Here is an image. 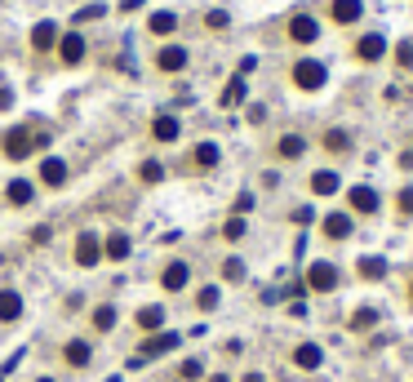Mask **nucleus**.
<instances>
[{
  "mask_svg": "<svg viewBox=\"0 0 413 382\" xmlns=\"http://www.w3.org/2000/svg\"><path fill=\"white\" fill-rule=\"evenodd\" d=\"M36 147H45V134L36 138V134H31V129H23V125L5 134V156H9V160H27Z\"/></svg>",
  "mask_w": 413,
  "mask_h": 382,
  "instance_id": "obj_1",
  "label": "nucleus"
},
{
  "mask_svg": "<svg viewBox=\"0 0 413 382\" xmlns=\"http://www.w3.org/2000/svg\"><path fill=\"white\" fill-rule=\"evenodd\" d=\"M324 80H329V72H324V62H316V58H302L298 67H293V85L307 89V94L324 89Z\"/></svg>",
  "mask_w": 413,
  "mask_h": 382,
  "instance_id": "obj_2",
  "label": "nucleus"
},
{
  "mask_svg": "<svg viewBox=\"0 0 413 382\" xmlns=\"http://www.w3.org/2000/svg\"><path fill=\"white\" fill-rule=\"evenodd\" d=\"M307 285L316 293L338 289V267H334V262H311V267H307Z\"/></svg>",
  "mask_w": 413,
  "mask_h": 382,
  "instance_id": "obj_3",
  "label": "nucleus"
},
{
  "mask_svg": "<svg viewBox=\"0 0 413 382\" xmlns=\"http://www.w3.org/2000/svg\"><path fill=\"white\" fill-rule=\"evenodd\" d=\"M98 258H103V240H98L94 231H80V240H76V262H80V267H98Z\"/></svg>",
  "mask_w": 413,
  "mask_h": 382,
  "instance_id": "obj_4",
  "label": "nucleus"
},
{
  "mask_svg": "<svg viewBox=\"0 0 413 382\" xmlns=\"http://www.w3.org/2000/svg\"><path fill=\"white\" fill-rule=\"evenodd\" d=\"M289 36L298 40V45H316V40H320V23L311 18V13H293V23H289Z\"/></svg>",
  "mask_w": 413,
  "mask_h": 382,
  "instance_id": "obj_5",
  "label": "nucleus"
},
{
  "mask_svg": "<svg viewBox=\"0 0 413 382\" xmlns=\"http://www.w3.org/2000/svg\"><path fill=\"white\" fill-rule=\"evenodd\" d=\"M383 54H387V36H378V31H369V36L356 40V58L360 62H378Z\"/></svg>",
  "mask_w": 413,
  "mask_h": 382,
  "instance_id": "obj_6",
  "label": "nucleus"
},
{
  "mask_svg": "<svg viewBox=\"0 0 413 382\" xmlns=\"http://www.w3.org/2000/svg\"><path fill=\"white\" fill-rule=\"evenodd\" d=\"M40 182H45V187H62V182H67V160L45 156L40 160Z\"/></svg>",
  "mask_w": 413,
  "mask_h": 382,
  "instance_id": "obj_7",
  "label": "nucleus"
},
{
  "mask_svg": "<svg viewBox=\"0 0 413 382\" xmlns=\"http://www.w3.org/2000/svg\"><path fill=\"white\" fill-rule=\"evenodd\" d=\"M174 347H178V334H152V338L142 342L138 356H142V364H147V360H156V356H164V352H174Z\"/></svg>",
  "mask_w": 413,
  "mask_h": 382,
  "instance_id": "obj_8",
  "label": "nucleus"
},
{
  "mask_svg": "<svg viewBox=\"0 0 413 382\" xmlns=\"http://www.w3.org/2000/svg\"><path fill=\"white\" fill-rule=\"evenodd\" d=\"M58 54L67 67H76L80 58H85V36H76V31H67V36H58Z\"/></svg>",
  "mask_w": 413,
  "mask_h": 382,
  "instance_id": "obj_9",
  "label": "nucleus"
},
{
  "mask_svg": "<svg viewBox=\"0 0 413 382\" xmlns=\"http://www.w3.org/2000/svg\"><path fill=\"white\" fill-rule=\"evenodd\" d=\"M156 67L160 72H183L187 67V49L183 45H164L160 54H156Z\"/></svg>",
  "mask_w": 413,
  "mask_h": 382,
  "instance_id": "obj_10",
  "label": "nucleus"
},
{
  "mask_svg": "<svg viewBox=\"0 0 413 382\" xmlns=\"http://www.w3.org/2000/svg\"><path fill=\"white\" fill-rule=\"evenodd\" d=\"M346 201H351L356 213H378V205H383L373 187H351V191H346Z\"/></svg>",
  "mask_w": 413,
  "mask_h": 382,
  "instance_id": "obj_11",
  "label": "nucleus"
},
{
  "mask_svg": "<svg viewBox=\"0 0 413 382\" xmlns=\"http://www.w3.org/2000/svg\"><path fill=\"white\" fill-rule=\"evenodd\" d=\"M178 134H183V120H178V116H156V125H152L156 142H178Z\"/></svg>",
  "mask_w": 413,
  "mask_h": 382,
  "instance_id": "obj_12",
  "label": "nucleus"
},
{
  "mask_svg": "<svg viewBox=\"0 0 413 382\" xmlns=\"http://www.w3.org/2000/svg\"><path fill=\"white\" fill-rule=\"evenodd\" d=\"M187 280H191V267H187V262H169V267H164V276H160V285L169 289V293H178V289H187Z\"/></svg>",
  "mask_w": 413,
  "mask_h": 382,
  "instance_id": "obj_13",
  "label": "nucleus"
},
{
  "mask_svg": "<svg viewBox=\"0 0 413 382\" xmlns=\"http://www.w3.org/2000/svg\"><path fill=\"white\" fill-rule=\"evenodd\" d=\"M58 45V27L54 23H36L31 27V49H36V54H45V49H54Z\"/></svg>",
  "mask_w": 413,
  "mask_h": 382,
  "instance_id": "obj_14",
  "label": "nucleus"
},
{
  "mask_svg": "<svg viewBox=\"0 0 413 382\" xmlns=\"http://www.w3.org/2000/svg\"><path fill=\"white\" fill-rule=\"evenodd\" d=\"M23 315V298L13 289H0V325H13Z\"/></svg>",
  "mask_w": 413,
  "mask_h": 382,
  "instance_id": "obj_15",
  "label": "nucleus"
},
{
  "mask_svg": "<svg viewBox=\"0 0 413 382\" xmlns=\"http://www.w3.org/2000/svg\"><path fill=\"white\" fill-rule=\"evenodd\" d=\"M324 236L329 240H346V236H351V213H329V218H324Z\"/></svg>",
  "mask_w": 413,
  "mask_h": 382,
  "instance_id": "obj_16",
  "label": "nucleus"
},
{
  "mask_svg": "<svg viewBox=\"0 0 413 382\" xmlns=\"http://www.w3.org/2000/svg\"><path fill=\"white\" fill-rule=\"evenodd\" d=\"M320 360H324V352L316 342H302L298 352H293V364H298V369H320Z\"/></svg>",
  "mask_w": 413,
  "mask_h": 382,
  "instance_id": "obj_17",
  "label": "nucleus"
},
{
  "mask_svg": "<svg viewBox=\"0 0 413 382\" xmlns=\"http://www.w3.org/2000/svg\"><path fill=\"white\" fill-rule=\"evenodd\" d=\"M147 27H152V36H169V31H178V13L174 9H156Z\"/></svg>",
  "mask_w": 413,
  "mask_h": 382,
  "instance_id": "obj_18",
  "label": "nucleus"
},
{
  "mask_svg": "<svg viewBox=\"0 0 413 382\" xmlns=\"http://www.w3.org/2000/svg\"><path fill=\"white\" fill-rule=\"evenodd\" d=\"M164 325V307H138V329L142 334H160Z\"/></svg>",
  "mask_w": 413,
  "mask_h": 382,
  "instance_id": "obj_19",
  "label": "nucleus"
},
{
  "mask_svg": "<svg viewBox=\"0 0 413 382\" xmlns=\"http://www.w3.org/2000/svg\"><path fill=\"white\" fill-rule=\"evenodd\" d=\"M360 13H365V5H360V0H334V23H356Z\"/></svg>",
  "mask_w": 413,
  "mask_h": 382,
  "instance_id": "obj_20",
  "label": "nucleus"
},
{
  "mask_svg": "<svg viewBox=\"0 0 413 382\" xmlns=\"http://www.w3.org/2000/svg\"><path fill=\"white\" fill-rule=\"evenodd\" d=\"M129 249H134V245H129V236H120V231H115V236H107L103 254H107L111 262H125V258H129Z\"/></svg>",
  "mask_w": 413,
  "mask_h": 382,
  "instance_id": "obj_21",
  "label": "nucleus"
},
{
  "mask_svg": "<svg viewBox=\"0 0 413 382\" xmlns=\"http://www.w3.org/2000/svg\"><path fill=\"white\" fill-rule=\"evenodd\" d=\"M5 196H9V205H31V196H36V187H31L27 178H13Z\"/></svg>",
  "mask_w": 413,
  "mask_h": 382,
  "instance_id": "obj_22",
  "label": "nucleus"
},
{
  "mask_svg": "<svg viewBox=\"0 0 413 382\" xmlns=\"http://www.w3.org/2000/svg\"><path fill=\"white\" fill-rule=\"evenodd\" d=\"M311 191H316V196H334V191H338V174H334V169L311 174Z\"/></svg>",
  "mask_w": 413,
  "mask_h": 382,
  "instance_id": "obj_23",
  "label": "nucleus"
},
{
  "mask_svg": "<svg viewBox=\"0 0 413 382\" xmlns=\"http://www.w3.org/2000/svg\"><path fill=\"white\" fill-rule=\"evenodd\" d=\"M62 356H67V364H76V369H85V364H89V342H67V347H62Z\"/></svg>",
  "mask_w": 413,
  "mask_h": 382,
  "instance_id": "obj_24",
  "label": "nucleus"
},
{
  "mask_svg": "<svg viewBox=\"0 0 413 382\" xmlns=\"http://www.w3.org/2000/svg\"><path fill=\"white\" fill-rule=\"evenodd\" d=\"M360 276H365V280H383L387 276V258H378V254L360 258Z\"/></svg>",
  "mask_w": 413,
  "mask_h": 382,
  "instance_id": "obj_25",
  "label": "nucleus"
},
{
  "mask_svg": "<svg viewBox=\"0 0 413 382\" xmlns=\"http://www.w3.org/2000/svg\"><path fill=\"white\" fill-rule=\"evenodd\" d=\"M307 152V138H298V134H285V138H280V156H285V160H298Z\"/></svg>",
  "mask_w": 413,
  "mask_h": 382,
  "instance_id": "obj_26",
  "label": "nucleus"
},
{
  "mask_svg": "<svg viewBox=\"0 0 413 382\" xmlns=\"http://www.w3.org/2000/svg\"><path fill=\"white\" fill-rule=\"evenodd\" d=\"M218 142H200V147H196V164H200V169H209V164H218Z\"/></svg>",
  "mask_w": 413,
  "mask_h": 382,
  "instance_id": "obj_27",
  "label": "nucleus"
},
{
  "mask_svg": "<svg viewBox=\"0 0 413 382\" xmlns=\"http://www.w3.org/2000/svg\"><path fill=\"white\" fill-rule=\"evenodd\" d=\"M240 98H244V76H236V80L222 89V107H240Z\"/></svg>",
  "mask_w": 413,
  "mask_h": 382,
  "instance_id": "obj_28",
  "label": "nucleus"
},
{
  "mask_svg": "<svg viewBox=\"0 0 413 382\" xmlns=\"http://www.w3.org/2000/svg\"><path fill=\"white\" fill-rule=\"evenodd\" d=\"M373 325H378V311H373V307L351 311V329H360V334H365V329H373Z\"/></svg>",
  "mask_w": 413,
  "mask_h": 382,
  "instance_id": "obj_29",
  "label": "nucleus"
},
{
  "mask_svg": "<svg viewBox=\"0 0 413 382\" xmlns=\"http://www.w3.org/2000/svg\"><path fill=\"white\" fill-rule=\"evenodd\" d=\"M324 147H329V152H346V147H351V138H346V129H329V134H324Z\"/></svg>",
  "mask_w": 413,
  "mask_h": 382,
  "instance_id": "obj_30",
  "label": "nucleus"
},
{
  "mask_svg": "<svg viewBox=\"0 0 413 382\" xmlns=\"http://www.w3.org/2000/svg\"><path fill=\"white\" fill-rule=\"evenodd\" d=\"M244 231H249V223H244L240 213H236V218H227V227H222V236H227V240H240Z\"/></svg>",
  "mask_w": 413,
  "mask_h": 382,
  "instance_id": "obj_31",
  "label": "nucleus"
},
{
  "mask_svg": "<svg viewBox=\"0 0 413 382\" xmlns=\"http://www.w3.org/2000/svg\"><path fill=\"white\" fill-rule=\"evenodd\" d=\"M111 325H115V307H98L94 311V329H103V334H107Z\"/></svg>",
  "mask_w": 413,
  "mask_h": 382,
  "instance_id": "obj_32",
  "label": "nucleus"
},
{
  "mask_svg": "<svg viewBox=\"0 0 413 382\" xmlns=\"http://www.w3.org/2000/svg\"><path fill=\"white\" fill-rule=\"evenodd\" d=\"M138 174H142V182H160V178H164V164H160V160H142Z\"/></svg>",
  "mask_w": 413,
  "mask_h": 382,
  "instance_id": "obj_33",
  "label": "nucleus"
},
{
  "mask_svg": "<svg viewBox=\"0 0 413 382\" xmlns=\"http://www.w3.org/2000/svg\"><path fill=\"white\" fill-rule=\"evenodd\" d=\"M218 298H222V293L209 285V289H200V298H196V303H200V311H213V307H218Z\"/></svg>",
  "mask_w": 413,
  "mask_h": 382,
  "instance_id": "obj_34",
  "label": "nucleus"
},
{
  "mask_svg": "<svg viewBox=\"0 0 413 382\" xmlns=\"http://www.w3.org/2000/svg\"><path fill=\"white\" fill-rule=\"evenodd\" d=\"M227 23H231V18H227L222 9H209V13H205V27H209V31H222Z\"/></svg>",
  "mask_w": 413,
  "mask_h": 382,
  "instance_id": "obj_35",
  "label": "nucleus"
},
{
  "mask_svg": "<svg viewBox=\"0 0 413 382\" xmlns=\"http://www.w3.org/2000/svg\"><path fill=\"white\" fill-rule=\"evenodd\" d=\"M222 276H227V280H244V262H240V258H227V262H222Z\"/></svg>",
  "mask_w": 413,
  "mask_h": 382,
  "instance_id": "obj_36",
  "label": "nucleus"
},
{
  "mask_svg": "<svg viewBox=\"0 0 413 382\" xmlns=\"http://www.w3.org/2000/svg\"><path fill=\"white\" fill-rule=\"evenodd\" d=\"M200 373H205V364H200V360H183V382H196Z\"/></svg>",
  "mask_w": 413,
  "mask_h": 382,
  "instance_id": "obj_37",
  "label": "nucleus"
},
{
  "mask_svg": "<svg viewBox=\"0 0 413 382\" xmlns=\"http://www.w3.org/2000/svg\"><path fill=\"white\" fill-rule=\"evenodd\" d=\"M103 13H107L103 5H85V9L76 13V23H94V18H103Z\"/></svg>",
  "mask_w": 413,
  "mask_h": 382,
  "instance_id": "obj_38",
  "label": "nucleus"
},
{
  "mask_svg": "<svg viewBox=\"0 0 413 382\" xmlns=\"http://www.w3.org/2000/svg\"><path fill=\"white\" fill-rule=\"evenodd\" d=\"M395 62H400V67H413V45H409V40L395 45Z\"/></svg>",
  "mask_w": 413,
  "mask_h": 382,
  "instance_id": "obj_39",
  "label": "nucleus"
},
{
  "mask_svg": "<svg viewBox=\"0 0 413 382\" xmlns=\"http://www.w3.org/2000/svg\"><path fill=\"white\" fill-rule=\"evenodd\" d=\"M400 213H404V218H413V187L400 191Z\"/></svg>",
  "mask_w": 413,
  "mask_h": 382,
  "instance_id": "obj_40",
  "label": "nucleus"
},
{
  "mask_svg": "<svg viewBox=\"0 0 413 382\" xmlns=\"http://www.w3.org/2000/svg\"><path fill=\"white\" fill-rule=\"evenodd\" d=\"M249 209H254V196H249V191H244V196H236V213H240V218H244Z\"/></svg>",
  "mask_w": 413,
  "mask_h": 382,
  "instance_id": "obj_41",
  "label": "nucleus"
},
{
  "mask_svg": "<svg viewBox=\"0 0 413 382\" xmlns=\"http://www.w3.org/2000/svg\"><path fill=\"white\" fill-rule=\"evenodd\" d=\"M254 67H258V58H254V54H249V58H240V72H236V76H249Z\"/></svg>",
  "mask_w": 413,
  "mask_h": 382,
  "instance_id": "obj_42",
  "label": "nucleus"
},
{
  "mask_svg": "<svg viewBox=\"0 0 413 382\" xmlns=\"http://www.w3.org/2000/svg\"><path fill=\"white\" fill-rule=\"evenodd\" d=\"M9 107H13V94H9V89H0V111H9Z\"/></svg>",
  "mask_w": 413,
  "mask_h": 382,
  "instance_id": "obj_43",
  "label": "nucleus"
},
{
  "mask_svg": "<svg viewBox=\"0 0 413 382\" xmlns=\"http://www.w3.org/2000/svg\"><path fill=\"white\" fill-rule=\"evenodd\" d=\"M138 5H142V0H120V9H125V13H134Z\"/></svg>",
  "mask_w": 413,
  "mask_h": 382,
  "instance_id": "obj_44",
  "label": "nucleus"
},
{
  "mask_svg": "<svg viewBox=\"0 0 413 382\" xmlns=\"http://www.w3.org/2000/svg\"><path fill=\"white\" fill-rule=\"evenodd\" d=\"M244 382H262V373H249V378H244Z\"/></svg>",
  "mask_w": 413,
  "mask_h": 382,
  "instance_id": "obj_45",
  "label": "nucleus"
},
{
  "mask_svg": "<svg viewBox=\"0 0 413 382\" xmlns=\"http://www.w3.org/2000/svg\"><path fill=\"white\" fill-rule=\"evenodd\" d=\"M213 382H231V378H222V373H218V378H213Z\"/></svg>",
  "mask_w": 413,
  "mask_h": 382,
  "instance_id": "obj_46",
  "label": "nucleus"
},
{
  "mask_svg": "<svg viewBox=\"0 0 413 382\" xmlns=\"http://www.w3.org/2000/svg\"><path fill=\"white\" fill-rule=\"evenodd\" d=\"M40 382H54V378H40Z\"/></svg>",
  "mask_w": 413,
  "mask_h": 382,
  "instance_id": "obj_47",
  "label": "nucleus"
}]
</instances>
